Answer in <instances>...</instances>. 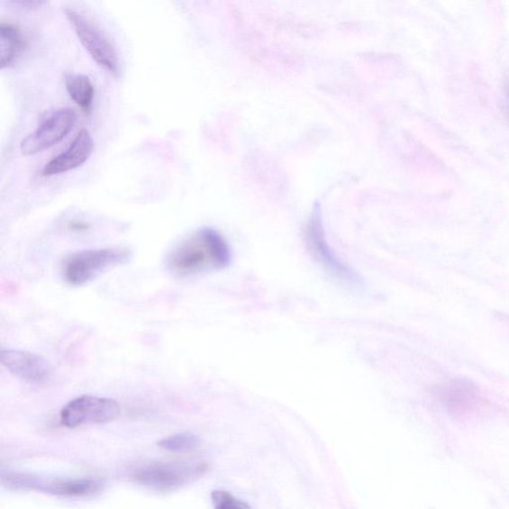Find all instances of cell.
Here are the masks:
<instances>
[{"mask_svg": "<svg viewBox=\"0 0 509 509\" xmlns=\"http://www.w3.org/2000/svg\"><path fill=\"white\" fill-rule=\"evenodd\" d=\"M3 483L13 488L27 489L63 497H82L97 494L103 484L91 477H43L25 473H4Z\"/></svg>", "mask_w": 509, "mask_h": 509, "instance_id": "obj_4", "label": "cell"}, {"mask_svg": "<svg viewBox=\"0 0 509 509\" xmlns=\"http://www.w3.org/2000/svg\"><path fill=\"white\" fill-rule=\"evenodd\" d=\"M307 236H309V241L316 255L323 260L324 264L331 268L332 273L336 276L345 277V280L357 282L352 274L333 258L328 245L325 244L324 238L322 234V224L319 214H314L312 219L309 228H307Z\"/></svg>", "mask_w": 509, "mask_h": 509, "instance_id": "obj_10", "label": "cell"}, {"mask_svg": "<svg viewBox=\"0 0 509 509\" xmlns=\"http://www.w3.org/2000/svg\"><path fill=\"white\" fill-rule=\"evenodd\" d=\"M66 14L92 59L103 69L113 75H119L121 71L119 55L107 35L85 15L72 9H67Z\"/></svg>", "mask_w": 509, "mask_h": 509, "instance_id": "obj_6", "label": "cell"}, {"mask_svg": "<svg viewBox=\"0 0 509 509\" xmlns=\"http://www.w3.org/2000/svg\"><path fill=\"white\" fill-rule=\"evenodd\" d=\"M26 45L25 37L14 24L2 23L0 26V48H2V68L11 66L23 53Z\"/></svg>", "mask_w": 509, "mask_h": 509, "instance_id": "obj_11", "label": "cell"}, {"mask_svg": "<svg viewBox=\"0 0 509 509\" xmlns=\"http://www.w3.org/2000/svg\"><path fill=\"white\" fill-rule=\"evenodd\" d=\"M67 226H68V228L76 232H88V230L91 228L90 224L85 223V221L83 220H71L68 223H67Z\"/></svg>", "mask_w": 509, "mask_h": 509, "instance_id": "obj_16", "label": "cell"}, {"mask_svg": "<svg viewBox=\"0 0 509 509\" xmlns=\"http://www.w3.org/2000/svg\"><path fill=\"white\" fill-rule=\"evenodd\" d=\"M207 470L208 465L204 462L152 463L138 468L132 478L152 491L168 493L195 483Z\"/></svg>", "mask_w": 509, "mask_h": 509, "instance_id": "obj_3", "label": "cell"}, {"mask_svg": "<svg viewBox=\"0 0 509 509\" xmlns=\"http://www.w3.org/2000/svg\"><path fill=\"white\" fill-rule=\"evenodd\" d=\"M162 450L170 453H187L197 449L200 445L198 436L191 433H178L160 440L158 443Z\"/></svg>", "mask_w": 509, "mask_h": 509, "instance_id": "obj_13", "label": "cell"}, {"mask_svg": "<svg viewBox=\"0 0 509 509\" xmlns=\"http://www.w3.org/2000/svg\"><path fill=\"white\" fill-rule=\"evenodd\" d=\"M76 114L71 109H61L47 118L40 127L22 141L23 156H34L59 143L75 126Z\"/></svg>", "mask_w": 509, "mask_h": 509, "instance_id": "obj_7", "label": "cell"}, {"mask_svg": "<svg viewBox=\"0 0 509 509\" xmlns=\"http://www.w3.org/2000/svg\"><path fill=\"white\" fill-rule=\"evenodd\" d=\"M232 251L216 229L205 227L182 240L168 256L170 273L186 277L221 270L232 264Z\"/></svg>", "mask_w": 509, "mask_h": 509, "instance_id": "obj_1", "label": "cell"}, {"mask_svg": "<svg viewBox=\"0 0 509 509\" xmlns=\"http://www.w3.org/2000/svg\"><path fill=\"white\" fill-rule=\"evenodd\" d=\"M0 360L14 376L26 382L42 384L52 376L50 362L41 355L30 351L3 350Z\"/></svg>", "mask_w": 509, "mask_h": 509, "instance_id": "obj_8", "label": "cell"}, {"mask_svg": "<svg viewBox=\"0 0 509 509\" xmlns=\"http://www.w3.org/2000/svg\"><path fill=\"white\" fill-rule=\"evenodd\" d=\"M131 258L132 252L123 247L85 250L64 259L62 274L67 283L82 286L110 268L129 263Z\"/></svg>", "mask_w": 509, "mask_h": 509, "instance_id": "obj_2", "label": "cell"}, {"mask_svg": "<svg viewBox=\"0 0 509 509\" xmlns=\"http://www.w3.org/2000/svg\"><path fill=\"white\" fill-rule=\"evenodd\" d=\"M8 2L26 9L41 8L46 4V0H8Z\"/></svg>", "mask_w": 509, "mask_h": 509, "instance_id": "obj_15", "label": "cell"}, {"mask_svg": "<svg viewBox=\"0 0 509 509\" xmlns=\"http://www.w3.org/2000/svg\"><path fill=\"white\" fill-rule=\"evenodd\" d=\"M94 146L91 133L87 130L80 131L68 149L47 163L43 176H59L82 167L90 159Z\"/></svg>", "mask_w": 509, "mask_h": 509, "instance_id": "obj_9", "label": "cell"}, {"mask_svg": "<svg viewBox=\"0 0 509 509\" xmlns=\"http://www.w3.org/2000/svg\"><path fill=\"white\" fill-rule=\"evenodd\" d=\"M65 84L71 99L85 113L90 114L93 110L95 88L88 77L80 74H69L66 76Z\"/></svg>", "mask_w": 509, "mask_h": 509, "instance_id": "obj_12", "label": "cell"}, {"mask_svg": "<svg viewBox=\"0 0 509 509\" xmlns=\"http://www.w3.org/2000/svg\"><path fill=\"white\" fill-rule=\"evenodd\" d=\"M507 95H508V99H509V85H508V88H507Z\"/></svg>", "mask_w": 509, "mask_h": 509, "instance_id": "obj_17", "label": "cell"}, {"mask_svg": "<svg viewBox=\"0 0 509 509\" xmlns=\"http://www.w3.org/2000/svg\"><path fill=\"white\" fill-rule=\"evenodd\" d=\"M211 501H213L214 506L217 509H246L250 508V505L241 499H238L232 494L226 491H217L211 494Z\"/></svg>", "mask_w": 509, "mask_h": 509, "instance_id": "obj_14", "label": "cell"}, {"mask_svg": "<svg viewBox=\"0 0 509 509\" xmlns=\"http://www.w3.org/2000/svg\"><path fill=\"white\" fill-rule=\"evenodd\" d=\"M121 407L116 400L93 395H82L67 403L60 413L61 424L75 429L104 424L116 420Z\"/></svg>", "mask_w": 509, "mask_h": 509, "instance_id": "obj_5", "label": "cell"}]
</instances>
